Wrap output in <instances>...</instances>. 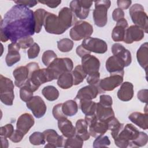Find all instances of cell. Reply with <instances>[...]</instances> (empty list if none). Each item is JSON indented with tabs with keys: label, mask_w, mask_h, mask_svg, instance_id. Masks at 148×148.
<instances>
[{
	"label": "cell",
	"mask_w": 148,
	"mask_h": 148,
	"mask_svg": "<svg viewBox=\"0 0 148 148\" xmlns=\"http://www.w3.org/2000/svg\"><path fill=\"white\" fill-rule=\"evenodd\" d=\"M123 75L119 74H110V76L99 80L97 87L99 93L110 91L119 86L123 82Z\"/></svg>",
	"instance_id": "9"
},
{
	"label": "cell",
	"mask_w": 148,
	"mask_h": 148,
	"mask_svg": "<svg viewBox=\"0 0 148 148\" xmlns=\"http://www.w3.org/2000/svg\"><path fill=\"white\" fill-rule=\"evenodd\" d=\"M136 58L140 66L143 68L146 73L148 66V43H143L136 52Z\"/></svg>",
	"instance_id": "30"
},
{
	"label": "cell",
	"mask_w": 148,
	"mask_h": 148,
	"mask_svg": "<svg viewBox=\"0 0 148 148\" xmlns=\"http://www.w3.org/2000/svg\"><path fill=\"white\" fill-rule=\"evenodd\" d=\"M118 98L124 102L130 101L134 97V86L129 82L122 83L117 91Z\"/></svg>",
	"instance_id": "26"
},
{
	"label": "cell",
	"mask_w": 148,
	"mask_h": 148,
	"mask_svg": "<svg viewBox=\"0 0 148 148\" xmlns=\"http://www.w3.org/2000/svg\"><path fill=\"white\" fill-rule=\"evenodd\" d=\"M82 45L91 53L103 54L108 50L107 43L99 38L88 37L83 39Z\"/></svg>",
	"instance_id": "11"
},
{
	"label": "cell",
	"mask_w": 148,
	"mask_h": 148,
	"mask_svg": "<svg viewBox=\"0 0 148 148\" xmlns=\"http://www.w3.org/2000/svg\"><path fill=\"white\" fill-rule=\"evenodd\" d=\"M76 54L81 58H82L83 56H84L86 54H91V52L86 50L82 45L78 46L76 49Z\"/></svg>",
	"instance_id": "57"
},
{
	"label": "cell",
	"mask_w": 148,
	"mask_h": 148,
	"mask_svg": "<svg viewBox=\"0 0 148 148\" xmlns=\"http://www.w3.org/2000/svg\"><path fill=\"white\" fill-rule=\"evenodd\" d=\"M57 84L62 89H68L73 85L72 73L67 72L62 73L57 79Z\"/></svg>",
	"instance_id": "32"
},
{
	"label": "cell",
	"mask_w": 148,
	"mask_h": 148,
	"mask_svg": "<svg viewBox=\"0 0 148 148\" xmlns=\"http://www.w3.org/2000/svg\"><path fill=\"white\" fill-rule=\"evenodd\" d=\"M26 65L29 72V80L27 83L30 85L34 91H36L42 84L53 80L47 68L40 69L38 64L35 62H29Z\"/></svg>",
	"instance_id": "2"
},
{
	"label": "cell",
	"mask_w": 148,
	"mask_h": 148,
	"mask_svg": "<svg viewBox=\"0 0 148 148\" xmlns=\"http://www.w3.org/2000/svg\"><path fill=\"white\" fill-rule=\"evenodd\" d=\"M1 143H2V147H3V148L8 147L9 143H8V140H7L6 138L1 136Z\"/></svg>",
	"instance_id": "58"
},
{
	"label": "cell",
	"mask_w": 148,
	"mask_h": 148,
	"mask_svg": "<svg viewBox=\"0 0 148 148\" xmlns=\"http://www.w3.org/2000/svg\"><path fill=\"white\" fill-rule=\"evenodd\" d=\"M62 103L57 104L53 108V116L54 117V119H56L57 120L66 117V116L64 115L62 111Z\"/></svg>",
	"instance_id": "47"
},
{
	"label": "cell",
	"mask_w": 148,
	"mask_h": 148,
	"mask_svg": "<svg viewBox=\"0 0 148 148\" xmlns=\"http://www.w3.org/2000/svg\"><path fill=\"white\" fill-rule=\"evenodd\" d=\"M97 103L87 99L80 100L79 107L85 115H90L95 113Z\"/></svg>",
	"instance_id": "34"
},
{
	"label": "cell",
	"mask_w": 148,
	"mask_h": 148,
	"mask_svg": "<svg viewBox=\"0 0 148 148\" xmlns=\"http://www.w3.org/2000/svg\"><path fill=\"white\" fill-rule=\"evenodd\" d=\"M8 53L5 58V61L8 66H12L14 64L20 60L21 57L19 53L20 47L17 42L8 45Z\"/></svg>",
	"instance_id": "21"
},
{
	"label": "cell",
	"mask_w": 148,
	"mask_h": 148,
	"mask_svg": "<svg viewBox=\"0 0 148 148\" xmlns=\"http://www.w3.org/2000/svg\"><path fill=\"white\" fill-rule=\"evenodd\" d=\"M13 75L15 79V85L20 88L29 80V72L28 68L27 65L18 66L13 71Z\"/></svg>",
	"instance_id": "22"
},
{
	"label": "cell",
	"mask_w": 148,
	"mask_h": 148,
	"mask_svg": "<svg viewBox=\"0 0 148 148\" xmlns=\"http://www.w3.org/2000/svg\"><path fill=\"white\" fill-rule=\"evenodd\" d=\"M29 142L33 145H43L46 142L45 136L43 132H34L29 137Z\"/></svg>",
	"instance_id": "42"
},
{
	"label": "cell",
	"mask_w": 148,
	"mask_h": 148,
	"mask_svg": "<svg viewBox=\"0 0 148 148\" xmlns=\"http://www.w3.org/2000/svg\"><path fill=\"white\" fill-rule=\"evenodd\" d=\"M43 25L45 31L49 34L61 35L66 31L61 25L58 16L48 12L46 14Z\"/></svg>",
	"instance_id": "10"
},
{
	"label": "cell",
	"mask_w": 148,
	"mask_h": 148,
	"mask_svg": "<svg viewBox=\"0 0 148 148\" xmlns=\"http://www.w3.org/2000/svg\"><path fill=\"white\" fill-rule=\"evenodd\" d=\"M72 75L73 76V85L75 86L81 83L87 76V74L80 65L75 66V69L72 71Z\"/></svg>",
	"instance_id": "37"
},
{
	"label": "cell",
	"mask_w": 148,
	"mask_h": 148,
	"mask_svg": "<svg viewBox=\"0 0 148 148\" xmlns=\"http://www.w3.org/2000/svg\"><path fill=\"white\" fill-rule=\"evenodd\" d=\"M83 140L78 135L68 138L65 139L64 147H72V148H81L83 145Z\"/></svg>",
	"instance_id": "39"
},
{
	"label": "cell",
	"mask_w": 148,
	"mask_h": 148,
	"mask_svg": "<svg viewBox=\"0 0 148 148\" xmlns=\"http://www.w3.org/2000/svg\"><path fill=\"white\" fill-rule=\"evenodd\" d=\"M43 134L47 143L53 145L56 147H64L66 139L63 135H59L54 130H46L43 132Z\"/></svg>",
	"instance_id": "23"
},
{
	"label": "cell",
	"mask_w": 148,
	"mask_h": 148,
	"mask_svg": "<svg viewBox=\"0 0 148 148\" xmlns=\"http://www.w3.org/2000/svg\"><path fill=\"white\" fill-rule=\"evenodd\" d=\"M110 144V141L108 136H100L95 139L93 142V147H107Z\"/></svg>",
	"instance_id": "44"
},
{
	"label": "cell",
	"mask_w": 148,
	"mask_h": 148,
	"mask_svg": "<svg viewBox=\"0 0 148 148\" xmlns=\"http://www.w3.org/2000/svg\"><path fill=\"white\" fill-rule=\"evenodd\" d=\"M62 111L66 117H72L75 115L78 111V105L74 100H68L62 103Z\"/></svg>",
	"instance_id": "33"
},
{
	"label": "cell",
	"mask_w": 148,
	"mask_h": 148,
	"mask_svg": "<svg viewBox=\"0 0 148 148\" xmlns=\"http://www.w3.org/2000/svg\"><path fill=\"white\" fill-rule=\"evenodd\" d=\"M34 123L35 120L33 116L28 113H25L18 118L16 123V129L25 135L34 125Z\"/></svg>",
	"instance_id": "20"
},
{
	"label": "cell",
	"mask_w": 148,
	"mask_h": 148,
	"mask_svg": "<svg viewBox=\"0 0 148 148\" xmlns=\"http://www.w3.org/2000/svg\"><path fill=\"white\" fill-rule=\"evenodd\" d=\"M112 52L113 56H117L124 62L125 67L131 64L132 57L131 52L121 44L119 43H114L112 46Z\"/></svg>",
	"instance_id": "19"
},
{
	"label": "cell",
	"mask_w": 148,
	"mask_h": 148,
	"mask_svg": "<svg viewBox=\"0 0 148 148\" xmlns=\"http://www.w3.org/2000/svg\"><path fill=\"white\" fill-rule=\"evenodd\" d=\"M147 96L148 90L147 89H142L139 90L137 94V97L138 99L143 103H147Z\"/></svg>",
	"instance_id": "53"
},
{
	"label": "cell",
	"mask_w": 148,
	"mask_h": 148,
	"mask_svg": "<svg viewBox=\"0 0 148 148\" xmlns=\"http://www.w3.org/2000/svg\"><path fill=\"white\" fill-rule=\"evenodd\" d=\"M58 127L65 138H70L76 134V129L66 117L58 120Z\"/></svg>",
	"instance_id": "27"
},
{
	"label": "cell",
	"mask_w": 148,
	"mask_h": 148,
	"mask_svg": "<svg viewBox=\"0 0 148 148\" xmlns=\"http://www.w3.org/2000/svg\"><path fill=\"white\" fill-rule=\"evenodd\" d=\"M144 36L145 32L142 28L137 25H132L126 29L123 41L127 44H131L134 42L141 40Z\"/></svg>",
	"instance_id": "17"
},
{
	"label": "cell",
	"mask_w": 148,
	"mask_h": 148,
	"mask_svg": "<svg viewBox=\"0 0 148 148\" xmlns=\"http://www.w3.org/2000/svg\"><path fill=\"white\" fill-rule=\"evenodd\" d=\"M124 18V11L120 9L116 8L112 12V18L115 21H118L122 18Z\"/></svg>",
	"instance_id": "52"
},
{
	"label": "cell",
	"mask_w": 148,
	"mask_h": 148,
	"mask_svg": "<svg viewBox=\"0 0 148 148\" xmlns=\"http://www.w3.org/2000/svg\"><path fill=\"white\" fill-rule=\"evenodd\" d=\"M38 2L51 8H56L61 3V1H39Z\"/></svg>",
	"instance_id": "56"
},
{
	"label": "cell",
	"mask_w": 148,
	"mask_h": 148,
	"mask_svg": "<svg viewBox=\"0 0 148 148\" xmlns=\"http://www.w3.org/2000/svg\"><path fill=\"white\" fill-rule=\"evenodd\" d=\"M47 12L43 9H38L34 12V18L35 22V29L36 33L38 34L40 32L42 26L44 24L45 18L46 14Z\"/></svg>",
	"instance_id": "35"
},
{
	"label": "cell",
	"mask_w": 148,
	"mask_h": 148,
	"mask_svg": "<svg viewBox=\"0 0 148 148\" xmlns=\"http://www.w3.org/2000/svg\"><path fill=\"white\" fill-rule=\"evenodd\" d=\"M1 40L6 42L10 40L13 43L32 36L35 32L34 12L28 8L16 5L1 18Z\"/></svg>",
	"instance_id": "1"
},
{
	"label": "cell",
	"mask_w": 148,
	"mask_h": 148,
	"mask_svg": "<svg viewBox=\"0 0 148 148\" xmlns=\"http://www.w3.org/2000/svg\"><path fill=\"white\" fill-rule=\"evenodd\" d=\"M148 140L147 134L143 132H139L138 136L134 140H132L130 142L129 147H142L145 146Z\"/></svg>",
	"instance_id": "41"
},
{
	"label": "cell",
	"mask_w": 148,
	"mask_h": 148,
	"mask_svg": "<svg viewBox=\"0 0 148 148\" xmlns=\"http://www.w3.org/2000/svg\"><path fill=\"white\" fill-rule=\"evenodd\" d=\"M92 33V26L87 21L80 20L77 21L70 29L69 35L72 40L78 41L90 37Z\"/></svg>",
	"instance_id": "8"
},
{
	"label": "cell",
	"mask_w": 148,
	"mask_h": 148,
	"mask_svg": "<svg viewBox=\"0 0 148 148\" xmlns=\"http://www.w3.org/2000/svg\"><path fill=\"white\" fill-rule=\"evenodd\" d=\"M105 66L110 74H119L124 76L125 64L117 56H112L109 57L106 61Z\"/></svg>",
	"instance_id": "16"
},
{
	"label": "cell",
	"mask_w": 148,
	"mask_h": 148,
	"mask_svg": "<svg viewBox=\"0 0 148 148\" xmlns=\"http://www.w3.org/2000/svg\"><path fill=\"white\" fill-rule=\"evenodd\" d=\"M40 52V47L36 43H34L28 50L27 55L29 59H34L37 57Z\"/></svg>",
	"instance_id": "46"
},
{
	"label": "cell",
	"mask_w": 148,
	"mask_h": 148,
	"mask_svg": "<svg viewBox=\"0 0 148 148\" xmlns=\"http://www.w3.org/2000/svg\"><path fill=\"white\" fill-rule=\"evenodd\" d=\"M34 91L30 85L27 83H25L20 88V99L25 102H28L34 97Z\"/></svg>",
	"instance_id": "38"
},
{
	"label": "cell",
	"mask_w": 148,
	"mask_h": 148,
	"mask_svg": "<svg viewBox=\"0 0 148 148\" xmlns=\"http://www.w3.org/2000/svg\"><path fill=\"white\" fill-rule=\"evenodd\" d=\"M131 3L132 1L130 0H118L117 1L118 8L122 10L127 9L131 6Z\"/></svg>",
	"instance_id": "55"
},
{
	"label": "cell",
	"mask_w": 148,
	"mask_h": 148,
	"mask_svg": "<svg viewBox=\"0 0 148 148\" xmlns=\"http://www.w3.org/2000/svg\"><path fill=\"white\" fill-rule=\"evenodd\" d=\"M57 58V56L54 52V51L49 50L45 51L43 53L42 57V61L45 66H48Z\"/></svg>",
	"instance_id": "43"
},
{
	"label": "cell",
	"mask_w": 148,
	"mask_h": 148,
	"mask_svg": "<svg viewBox=\"0 0 148 148\" xmlns=\"http://www.w3.org/2000/svg\"><path fill=\"white\" fill-rule=\"evenodd\" d=\"M42 94L44 97L49 101L57 100L60 95L58 90L53 86H45L42 90Z\"/></svg>",
	"instance_id": "36"
},
{
	"label": "cell",
	"mask_w": 148,
	"mask_h": 148,
	"mask_svg": "<svg viewBox=\"0 0 148 148\" xmlns=\"http://www.w3.org/2000/svg\"><path fill=\"white\" fill-rule=\"evenodd\" d=\"M100 73L99 72L98 73L88 75V77H87V82L90 85H94L96 86L98 84L100 79Z\"/></svg>",
	"instance_id": "51"
},
{
	"label": "cell",
	"mask_w": 148,
	"mask_h": 148,
	"mask_svg": "<svg viewBox=\"0 0 148 148\" xmlns=\"http://www.w3.org/2000/svg\"><path fill=\"white\" fill-rule=\"evenodd\" d=\"M92 4V2L90 1L74 0L70 2L69 6L76 17L84 20L88 17Z\"/></svg>",
	"instance_id": "12"
},
{
	"label": "cell",
	"mask_w": 148,
	"mask_h": 148,
	"mask_svg": "<svg viewBox=\"0 0 148 148\" xmlns=\"http://www.w3.org/2000/svg\"><path fill=\"white\" fill-rule=\"evenodd\" d=\"M26 105L36 118L42 117L46 112V105L43 99L38 95L34 96L30 101L26 102Z\"/></svg>",
	"instance_id": "13"
},
{
	"label": "cell",
	"mask_w": 148,
	"mask_h": 148,
	"mask_svg": "<svg viewBox=\"0 0 148 148\" xmlns=\"http://www.w3.org/2000/svg\"><path fill=\"white\" fill-rule=\"evenodd\" d=\"M95 9L93 10V18L95 24L99 27L105 26L108 22V10L111 5L109 0L96 1L94 2Z\"/></svg>",
	"instance_id": "5"
},
{
	"label": "cell",
	"mask_w": 148,
	"mask_h": 148,
	"mask_svg": "<svg viewBox=\"0 0 148 148\" xmlns=\"http://www.w3.org/2000/svg\"><path fill=\"white\" fill-rule=\"evenodd\" d=\"M99 93L97 86L88 85L81 88L77 92L75 99L83 100H92L95 99Z\"/></svg>",
	"instance_id": "24"
},
{
	"label": "cell",
	"mask_w": 148,
	"mask_h": 148,
	"mask_svg": "<svg viewBox=\"0 0 148 148\" xmlns=\"http://www.w3.org/2000/svg\"><path fill=\"white\" fill-rule=\"evenodd\" d=\"M99 103L105 106H112L113 104V100L110 95L103 94L100 95Z\"/></svg>",
	"instance_id": "50"
},
{
	"label": "cell",
	"mask_w": 148,
	"mask_h": 148,
	"mask_svg": "<svg viewBox=\"0 0 148 148\" xmlns=\"http://www.w3.org/2000/svg\"><path fill=\"white\" fill-rule=\"evenodd\" d=\"M14 128L12 124H7L0 128V135L5 138H10L14 132Z\"/></svg>",
	"instance_id": "45"
},
{
	"label": "cell",
	"mask_w": 148,
	"mask_h": 148,
	"mask_svg": "<svg viewBox=\"0 0 148 148\" xmlns=\"http://www.w3.org/2000/svg\"><path fill=\"white\" fill-rule=\"evenodd\" d=\"M58 17L61 25L66 31L77 21L76 17L68 7L62 8L60 10Z\"/></svg>",
	"instance_id": "15"
},
{
	"label": "cell",
	"mask_w": 148,
	"mask_h": 148,
	"mask_svg": "<svg viewBox=\"0 0 148 148\" xmlns=\"http://www.w3.org/2000/svg\"><path fill=\"white\" fill-rule=\"evenodd\" d=\"M53 80L64 72H71L73 68V64L69 58H57L47 68Z\"/></svg>",
	"instance_id": "4"
},
{
	"label": "cell",
	"mask_w": 148,
	"mask_h": 148,
	"mask_svg": "<svg viewBox=\"0 0 148 148\" xmlns=\"http://www.w3.org/2000/svg\"><path fill=\"white\" fill-rule=\"evenodd\" d=\"M21 49H25L28 47H30L34 43V39L31 36L25 37L18 40L17 42Z\"/></svg>",
	"instance_id": "48"
},
{
	"label": "cell",
	"mask_w": 148,
	"mask_h": 148,
	"mask_svg": "<svg viewBox=\"0 0 148 148\" xmlns=\"http://www.w3.org/2000/svg\"><path fill=\"white\" fill-rule=\"evenodd\" d=\"M128 119L134 124L138 125L143 130H147L148 128L147 113H142L138 112L131 113L128 116Z\"/></svg>",
	"instance_id": "29"
},
{
	"label": "cell",
	"mask_w": 148,
	"mask_h": 148,
	"mask_svg": "<svg viewBox=\"0 0 148 148\" xmlns=\"http://www.w3.org/2000/svg\"><path fill=\"white\" fill-rule=\"evenodd\" d=\"M14 2L16 3V5H23L27 8H32L37 4L38 1H34V0H27V1H14Z\"/></svg>",
	"instance_id": "54"
},
{
	"label": "cell",
	"mask_w": 148,
	"mask_h": 148,
	"mask_svg": "<svg viewBox=\"0 0 148 148\" xmlns=\"http://www.w3.org/2000/svg\"><path fill=\"white\" fill-rule=\"evenodd\" d=\"M95 114L98 120L105 121L114 117V112L112 106H105L99 102L97 103Z\"/></svg>",
	"instance_id": "28"
},
{
	"label": "cell",
	"mask_w": 148,
	"mask_h": 148,
	"mask_svg": "<svg viewBox=\"0 0 148 148\" xmlns=\"http://www.w3.org/2000/svg\"><path fill=\"white\" fill-rule=\"evenodd\" d=\"M74 43L68 38H63L57 41V47L58 50L64 53L71 51L73 49Z\"/></svg>",
	"instance_id": "40"
},
{
	"label": "cell",
	"mask_w": 148,
	"mask_h": 148,
	"mask_svg": "<svg viewBox=\"0 0 148 148\" xmlns=\"http://www.w3.org/2000/svg\"><path fill=\"white\" fill-rule=\"evenodd\" d=\"M129 13L135 25L142 28L144 32H148V17L143 6L139 3L132 5L129 9Z\"/></svg>",
	"instance_id": "6"
},
{
	"label": "cell",
	"mask_w": 148,
	"mask_h": 148,
	"mask_svg": "<svg viewBox=\"0 0 148 148\" xmlns=\"http://www.w3.org/2000/svg\"><path fill=\"white\" fill-rule=\"evenodd\" d=\"M14 98V84L12 80L0 75V99L6 105L12 106Z\"/></svg>",
	"instance_id": "7"
},
{
	"label": "cell",
	"mask_w": 148,
	"mask_h": 148,
	"mask_svg": "<svg viewBox=\"0 0 148 148\" xmlns=\"http://www.w3.org/2000/svg\"><path fill=\"white\" fill-rule=\"evenodd\" d=\"M139 130L132 124L124 125L118 135L113 138L115 145L120 148L129 147L130 142L135 140L139 134Z\"/></svg>",
	"instance_id": "3"
},
{
	"label": "cell",
	"mask_w": 148,
	"mask_h": 148,
	"mask_svg": "<svg viewBox=\"0 0 148 148\" xmlns=\"http://www.w3.org/2000/svg\"><path fill=\"white\" fill-rule=\"evenodd\" d=\"M88 126L90 135L95 138L103 135L108 130L107 121L100 120L98 119L89 124Z\"/></svg>",
	"instance_id": "18"
},
{
	"label": "cell",
	"mask_w": 148,
	"mask_h": 148,
	"mask_svg": "<svg viewBox=\"0 0 148 148\" xmlns=\"http://www.w3.org/2000/svg\"><path fill=\"white\" fill-rule=\"evenodd\" d=\"M82 66L84 71L88 75L99 73L100 61L96 57L86 54L82 58Z\"/></svg>",
	"instance_id": "14"
},
{
	"label": "cell",
	"mask_w": 148,
	"mask_h": 148,
	"mask_svg": "<svg viewBox=\"0 0 148 148\" xmlns=\"http://www.w3.org/2000/svg\"><path fill=\"white\" fill-rule=\"evenodd\" d=\"M128 24L125 18H122L118 21L112 32V38L114 42H121L124 40L126 29Z\"/></svg>",
	"instance_id": "25"
},
{
	"label": "cell",
	"mask_w": 148,
	"mask_h": 148,
	"mask_svg": "<svg viewBox=\"0 0 148 148\" xmlns=\"http://www.w3.org/2000/svg\"><path fill=\"white\" fill-rule=\"evenodd\" d=\"M76 135L79 136L83 140L89 139L90 135L88 131V124L84 119L78 120L75 125Z\"/></svg>",
	"instance_id": "31"
},
{
	"label": "cell",
	"mask_w": 148,
	"mask_h": 148,
	"mask_svg": "<svg viewBox=\"0 0 148 148\" xmlns=\"http://www.w3.org/2000/svg\"><path fill=\"white\" fill-rule=\"evenodd\" d=\"M24 135H25L22 132L16 129L14 131V132L9 138V139L14 143H18L21 141Z\"/></svg>",
	"instance_id": "49"
}]
</instances>
